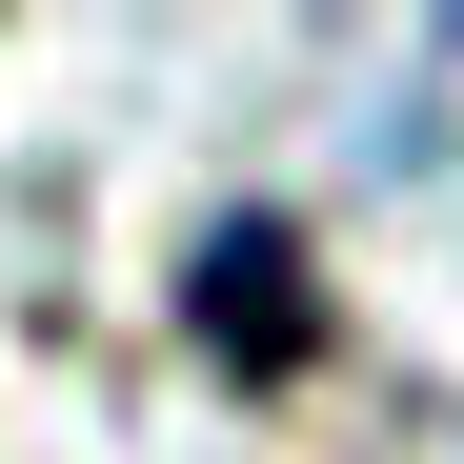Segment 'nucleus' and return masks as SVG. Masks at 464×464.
<instances>
[]
</instances>
